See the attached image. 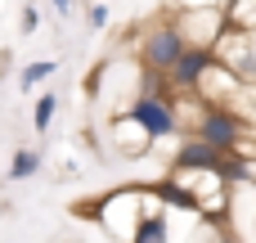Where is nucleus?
<instances>
[{
	"mask_svg": "<svg viewBox=\"0 0 256 243\" xmlns=\"http://www.w3.org/2000/svg\"><path fill=\"white\" fill-rule=\"evenodd\" d=\"M248 131H252V122L238 113V108H230V104H198V117H194V135L198 140H212L216 149H243L248 144Z\"/></svg>",
	"mask_w": 256,
	"mask_h": 243,
	"instance_id": "7ed1b4c3",
	"label": "nucleus"
},
{
	"mask_svg": "<svg viewBox=\"0 0 256 243\" xmlns=\"http://www.w3.org/2000/svg\"><path fill=\"white\" fill-rule=\"evenodd\" d=\"M36 27H40V9H36V0H32V5H22V36H32Z\"/></svg>",
	"mask_w": 256,
	"mask_h": 243,
	"instance_id": "ddd939ff",
	"label": "nucleus"
},
{
	"mask_svg": "<svg viewBox=\"0 0 256 243\" xmlns=\"http://www.w3.org/2000/svg\"><path fill=\"white\" fill-rule=\"evenodd\" d=\"M230 153H234V149H216L212 140L189 135V140L176 144V153H171V171H176V176H198V171H216V176H225Z\"/></svg>",
	"mask_w": 256,
	"mask_h": 243,
	"instance_id": "39448f33",
	"label": "nucleus"
},
{
	"mask_svg": "<svg viewBox=\"0 0 256 243\" xmlns=\"http://www.w3.org/2000/svg\"><path fill=\"white\" fill-rule=\"evenodd\" d=\"M54 113H58V95H40L36 99V108H32V126H36V135H45L50 131V122H54Z\"/></svg>",
	"mask_w": 256,
	"mask_h": 243,
	"instance_id": "f8f14e48",
	"label": "nucleus"
},
{
	"mask_svg": "<svg viewBox=\"0 0 256 243\" xmlns=\"http://www.w3.org/2000/svg\"><path fill=\"white\" fill-rule=\"evenodd\" d=\"M184 50H189V41H184V32L176 27L171 14H166V18H153V23L140 32V41H135L140 68H153V72H166V77H171V68L184 59Z\"/></svg>",
	"mask_w": 256,
	"mask_h": 243,
	"instance_id": "f257e3e1",
	"label": "nucleus"
},
{
	"mask_svg": "<svg viewBox=\"0 0 256 243\" xmlns=\"http://www.w3.org/2000/svg\"><path fill=\"white\" fill-rule=\"evenodd\" d=\"M148 189H153V198H158L162 207H184V212H198V194H194V185L166 180V185H148Z\"/></svg>",
	"mask_w": 256,
	"mask_h": 243,
	"instance_id": "1a4fd4ad",
	"label": "nucleus"
},
{
	"mask_svg": "<svg viewBox=\"0 0 256 243\" xmlns=\"http://www.w3.org/2000/svg\"><path fill=\"white\" fill-rule=\"evenodd\" d=\"M45 77H54V63H50V59H36V63H27V68L18 72V90H22V95H32Z\"/></svg>",
	"mask_w": 256,
	"mask_h": 243,
	"instance_id": "9b49d317",
	"label": "nucleus"
},
{
	"mask_svg": "<svg viewBox=\"0 0 256 243\" xmlns=\"http://www.w3.org/2000/svg\"><path fill=\"white\" fill-rule=\"evenodd\" d=\"M86 23H90L94 32H104V27H108V5H90V14H86Z\"/></svg>",
	"mask_w": 256,
	"mask_h": 243,
	"instance_id": "4468645a",
	"label": "nucleus"
},
{
	"mask_svg": "<svg viewBox=\"0 0 256 243\" xmlns=\"http://www.w3.org/2000/svg\"><path fill=\"white\" fill-rule=\"evenodd\" d=\"M130 243H171V225H166V207L153 198V207L144 212V221H140V230H135V239Z\"/></svg>",
	"mask_w": 256,
	"mask_h": 243,
	"instance_id": "6e6552de",
	"label": "nucleus"
},
{
	"mask_svg": "<svg viewBox=\"0 0 256 243\" xmlns=\"http://www.w3.org/2000/svg\"><path fill=\"white\" fill-rule=\"evenodd\" d=\"M40 167H45V158H40L36 149H14V158H9V180H32Z\"/></svg>",
	"mask_w": 256,
	"mask_h": 243,
	"instance_id": "9d476101",
	"label": "nucleus"
},
{
	"mask_svg": "<svg viewBox=\"0 0 256 243\" xmlns=\"http://www.w3.org/2000/svg\"><path fill=\"white\" fill-rule=\"evenodd\" d=\"M176 27L184 32L189 45H216L220 32L230 27V9L225 5H202V9H171Z\"/></svg>",
	"mask_w": 256,
	"mask_h": 243,
	"instance_id": "423d86ee",
	"label": "nucleus"
},
{
	"mask_svg": "<svg viewBox=\"0 0 256 243\" xmlns=\"http://www.w3.org/2000/svg\"><path fill=\"white\" fill-rule=\"evenodd\" d=\"M216 243H238V239H230V234H220V239H216Z\"/></svg>",
	"mask_w": 256,
	"mask_h": 243,
	"instance_id": "f3484780",
	"label": "nucleus"
},
{
	"mask_svg": "<svg viewBox=\"0 0 256 243\" xmlns=\"http://www.w3.org/2000/svg\"><path fill=\"white\" fill-rule=\"evenodd\" d=\"M212 68H216V50L212 45H189L184 59L171 68V90L176 95H198V86H202V77Z\"/></svg>",
	"mask_w": 256,
	"mask_h": 243,
	"instance_id": "0eeeda50",
	"label": "nucleus"
},
{
	"mask_svg": "<svg viewBox=\"0 0 256 243\" xmlns=\"http://www.w3.org/2000/svg\"><path fill=\"white\" fill-rule=\"evenodd\" d=\"M54 9H58V18H68L72 14V0H54Z\"/></svg>",
	"mask_w": 256,
	"mask_h": 243,
	"instance_id": "dca6fc26",
	"label": "nucleus"
},
{
	"mask_svg": "<svg viewBox=\"0 0 256 243\" xmlns=\"http://www.w3.org/2000/svg\"><path fill=\"white\" fill-rule=\"evenodd\" d=\"M202 5H230V0H176L171 9H202Z\"/></svg>",
	"mask_w": 256,
	"mask_h": 243,
	"instance_id": "2eb2a0df",
	"label": "nucleus"
},
{
	"mask_svg": "<svg viewBox=\"0 0 256 243\" xmlns=\"http://www.w3.org/2000/svg\"><path fill=\"white\" fill-rule=\"evenodd\" d=\"M126 113L144 126V135H148L153 144H158V140H176V135H180V108H176V99H171V95H135Z\"/></svg>",
	"mask_w": 256,
	"mask_h": 243,
	"instance_id": "20e7f679",
	"label": "nucleus"
},
{
	"mask_svg": "<svg viewBox=\"0 0 256 243\" xmlns=\"http://www.w3.org/2000/svg\"><path fill=\"white\" fill-rule=\"evenodd\" d=\"M148 207H153V189H112L94 212H99L104 230H108V234H117V243H130Z\"/></svg>",
	"mask_w": 256,
	"mask_h": 243,
	"instance_id": "f03ea898",
	"label": "nucleus"
}]
</instances>
